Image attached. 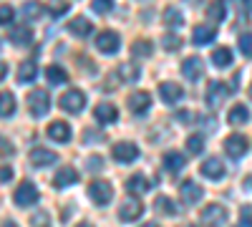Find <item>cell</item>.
Here are the masks:
<instances>
[{
	"instance_id": "obj_36",
	"label": "cell",
	"mask_w": 252,
	"mask_h": 227,
	"mask_svg": "<svg viewBox=\"0 0 252 227\" xmlns=\"http://www.w3.org/2000/svg\"><path fill=\"white\" fill-rule=\"evenodd\" d=\"M161 46H164L166 51H177V48L182 46V38L174 35V33H166V35L161 38Z\"/></svg>"
},
{
	"instance_id": "obj_7",
	"label": "cell",
	"mask_w": 252,
	"mask_h": 227,
	"mask_svg": "<svg viewBox=\"0 0 252 227\" xmlns=\"http://www.w3.org/2000/svg\"><path fill=\"white\" fill-rule=\"evenodd\" d=\"M227 96H229V89L222 84V81H212V84H209V89H207V104L212 106V109H217V106L224 104Z\"/></svg>"
},
{
	"instance_id": "obj_3",
	"label": "cell",
	"mask_w": 252,
	"mask_h": 227,
	"mask_svg": "<svg viewBox=\"0 0 252 227\" xmlns=\"http://www.w3.org/2000/svg\"><path fill=\"white\" fill-rule=\"evenodd\" d=\"M202 222L207 227H222L227 222V210L222 207V204H207V207L202 210Z\"/></svg>"
},
{
	"instance_id": "obj_22",
	"label": "cell",
	"mask_w": 252,
	"mask_h": 227,
	"mask_svg": "<svg viewBox=\"0 0 252 227\" xmlns=\"http://www.w3.org/2000/svg\"><path fill=\"white\" fill-rule=\"evenodd\" d=\"M116 76L124 81V84H136L139 76H141V71H139L136 64H121L119 71H116Z\"/></svg>"
},
{
	"instance_id": "obj_12",
	"label": "cell",
	"mask_w": 252,
	"mask_h": 227,
	"mask_svg": "<svg viewBox=\"0 0 252 227\" xmlns=\"http://www.w3.org/2000/svg\"><path fill=\"white\" fill-rule=\"evenodd\" d=\"M159 96L164 98V104H177V101L184 98V91L179 84H172V81H166V84H159Z\"/></svg>"
},
{
	"instance_id": "obj_44",
	"label": "cell",
	"mask_w": 252,
	"mask_h": 227,
	"mask_svg": "<svg viewBox=\"0 0 252 227\" xmlns=\"http://www.w3.org/2000/svg\"><path fill=\"white\" fill-rule=\"evenodd\" d=\"M103 167V157H89V169L91 172H98Z\"/></svg>"
},
{
	"instance_id": "obj_48",
	"label": "cell",
	"mask_w": 252,
	"mask_h": 227,
	"mask_svg": "<svg viewBox=\"0 0 252 227\" xmlns=\"http://www.w3.org/2000/svg\"><path fill=\"white\" fill-rule=\"evenodd\" d=\"M141 227H159V225H154V222H149V225H141Z\"/></svg>"
},
{
	"instance_id": "obj_25",
	"label": "cell",
	"mask_w": 252,
	"mask_h": 227,
	"mask_svg": "<svg viewBox=\"0 0 252 227\" xmlns=\"http://www.w3.org/2000/svg\"><path fill=\"white\" fill-rule=\"evenodd\" d=\"M68 31L78 38H86L91 33V20L89 18H73L71 23H68Z\"/></svg>"
},
{
	"instance_id": "obj_51",
	"label": "cell",
	"mask_w": 252,
	"mask_h": 227,
	"mask_svg": "<svg viewBox=\"0 0 252 227\" xmlns=\"http://www.w3.org/2000/svg\"><path fill=\"white\" fill-rule=\"evenodd\" d=\"M250 98H252V84H250Z\"/></svg>"
},
{
	"instance_id": "obj_43",
	"label": "cell",
	"mask_w": 252,
	"mask_h": 227,
	"mask_svg": "<svg viewBox=\"0 0 252 227\" xmlns=\"http://www.w3.org/2000/svg\"><path fill=\"white\" fill-rule=\"evenodd\" d=\"M15 152V147L8 141V139H0V157H10Z\"/></svg>"
},
{
	"instance_id": "obj_23",
	"label": "cell",
	"mask_w": 252,
	"mask_h": 227,
	"mask_svg": "<svg viewBox=\"0 0 252 227\" xmlns=\"http://www.w3.org/2000/svg\"><path fill=\"white\" fill-rule=\"evenodd\" d=\"M94 116H96V121H101V124H114L116 116H119V111H116L114 104H98L96 111H94Z\"/></svg>"
},
{
	"instance_id": "obj_13",
	"label": "cell",
	"mask_w": 252,
	"mask_h": 227,
	"mask_svg": "<svg viewBox=\"0 0 252 227\" xmlns=\"http://www.w3.org/2000/svg\"><path fill=\"white\" fill-rule=\"evenodd\" d=\"M199 172H202L204 177H209V179H222V177H224V164H222L217 157H209L207 162L199 164Z\"/></svg>"
},
{
	"instance_id": "obj_52",
	"label": "cell",
	"mask_w": 252,
	"mask_h": 227,
	"mask_svg": "<svg viewBox=\"0 0 252 227\" xmlns=\"http://www.w3.org/2000/svg\"><path fill=\"white\" fill-rule=\"evenodd\" d=\"M184 227H197V225H184Z\"/></svg>"
},
{
	"instance_id": "obj_4",
	"label": "cell",
	"mask_w": 252,
	"mask_h": 227,
	"mask_svg": "<svg viewBox=\"0 0 252 227\" xmlns=\"http://www.w3.org/2000/svg\"><path fill=\"white\" fill-rule=\"evenodd\" d=\"M89 197H91L96 204H109L111 197H114V190H111V184H109V182L96 179V182L89 184Z\"/></svg>"
},
{
	"instance_id": "obj_33",
	"label": "cell",
	"mask_w": 252,
	"mask_h": 227,
	"mask_svg": "<svg viewBox=\"0 0 252 227\" xmlns=\"http://www.w3.org/2000/svg\"><path fill=\"white\" fill-rule=\"evenodd\" d=\"M154 204H157V210H159V212H164V215H177V207H174V202H172L169 197L159 195Z\"/></svg>"
},
{
	"instance_id": "obj_15",
	"label": "cell",
	"mask_w": 252,
	"mask_h": 227,
	"mask_svg": "<svg viewBox=\"0 0 252 227\" xmlns=\"http://www.w3.org/2000/svg\"><path fill=\"white\" fill-rule=\"evenodd\" d=\"M58 162V154L56 152H51V149H33L31 152V164L33 167H51V164H56Z\"/></svg>"
},
{
	"instance_id": "obj_35",
	"label": "cell",
	"mask_w": 252,
	"mask_h": 227,
	"mask_svg": "<svg viewBox=\"0 0 252 227\" xmlns=\"http://www.w3.org/2000/svg\"><path fill=\"white\" fill-rule=\"evenodd\" d=\"M152 43H149V40H136V43L131 46V53L134 56H144V58H149L152 56Z\"/></svg>"
},
{
	"instance_id": "obj_28",
	"label": "cell",
	"mask_w": 252,
	"mask_h": 227,
	"mask_svg": "<svg viewBox=\"0 0 252 227\" xmlns=\"http://www.w3.org/2000/svg\"><path fill=\"white\" fill-rule=\"evenodd\" d=\"M46 78H48V84L61 86V84H66V81H68V73L63 71L61 66H48L46 68Z\"/></svg>"
},
{
	"instance_id": "obj_19",
	"label": "cell",
	"mask_w": 252,
	"mask_h": 227,
	"mask_svg": "<svg viewBox=\"0 0 252 227\" xmlns=\"http://www.w3.org/2000/svg\"><path fill=\"white\" fill-rule=\"evenodd\" d=\"M48 136L53 141H68L71 139V127L66 121H53V124H48Z\"/></svg>"
},
{
	"instance_id": "obj_8",
	"label": "cell",
	"mask_w": 252,
	"mask_h": 227,
	"mask_svg": "<svg viewBox=\"0 0 252 227\" xmlns=\"http://www.w3.org/2000/svg\"><path fill=\"white\" fill-rule=\"evenodd\" d=\"M119 35L114 33V31H103V33H98L96 35V48L101 51V53H116L119 51Z\"/></svg>"
},
{
	"instance_id": "obj_47",
	"label": "cell",
	"mask_w": 252,
	"mask_h": 227,
	"mask_svg": "<svg viewBox=\"0 0 252 227\" xmlns=\"http://www.w3.org/2000/svg\"><path fill=\"white\" fill-rule=\"evenodd\" d=\"M235 227H252V220H240V225H235Z\"/></svg>"
},
{
	"instance_id": "obj_42",
	"label": "cell",
	"mask_w": 252,
	"mask_h": 227,
	"mask_svg": "<svg viewBox=\"0 0 252 227\" xmlns=\"http://www.w3.org/2000/svg\"><path fill=\"white\" fill-rule=\"evenodd\" d=\"M111 8H114L111 0H96V3H94V10H96V13H109Z\"/></svg>"
},
{
	"instance_id": "obj_6",
	"label": "cell",
	"mask_w": 252,
	"mask_h": 227,
	"mask_svg": "<svg viewBox=\"0 0 252 227\" xmlns=\"http://www.w3.org/2000/svg\"><path fill=\"white\" fill-rule=\"evenodd\" d=\"M247 149H250V144H247V139L242 134H232V136L224 139V152L232 159H240L242 154H247Z\"/></svg>"
},
{
	"instance_id": "obj_16",
	"label": "cell",
	"mask_w": 252,
	"mask_h": 227,
	"mask_svg": "<svg viewBox=\"0 0 252 227\" xmlns=\"http://www.w3.org/2000/svg\"><path fill=\"white\" fill-rule=\"evenodd\" d=\"M149 106H152V96L146 94V91H134V94L129 96V109H131L134 114L149 111Z\"/></svg>"
},
{
	"instance_id": "obj_50",
	"label": "cell",
	"mask_w": 252,
	"mask_h": 227,
	"mask_svg": "<svg viewBox=\"0 0 252 227\" xmlns=\"http://www.w3.org/2000/svg\"><path fill=\"white\" fill-rule=\"evenodd\" d=\"M78 227H91V225H86V222H83V225H78Z\"/></svg>"
},
{
	"instance_id": "obj_9",
	"label": "cell",
	"mask_w": 252,
	"mask_h": 227,
	"mask_svg": "<svg viewBox=\"0 0 252 227\" xmlns=\"http://www.w3.org/2000/svg\"><path fill=\"white\" fill-rule=\"evenodd\" d=\"M139 157V149H136V144L131 141H121V144H114V159L121 162V164H129Z\"/></svg>"
},
{
	"instance_id": "obj_18",
	"label": "cell",
	"mask_w": 252,
	"mask_h": 227,
	"mask_svg": "<svg viewBox=\"0 0 252 227\" xmlns=\"http://www.w3.org/2000/svg\"><path fill=\"white\" fill-rule=\"evenodd\" d=\"M8 38L13 40L15 46H31L33 43V31L28 26H13L10 33H8Z\"/></svg>"
},
{
	"instance_id": "obj_26",
	"label": "cell",
	"mask_w": 252,
	"mask_h": 227,
	"mask_svg": "<svg viewBox=\"0 0 252 227\" xmlns=\"http://www.w3.org/2000/svg\"><path fill=\"white\" fill-rule=\"evenodd\" d=\"M35 73H38V66L33 61H23V64L18 66V81H23V84H31L35 78Z\"/></svg>"
},
{
	"instance_id": "obj_45",
	"label": "cell",
	"mask_w": 252,
	"mask_h": 227,
	"mask_svg": "<svg viewBox=\"0 0 252 227\" xmlns=\"http://www.w3.org/2000/svg\"><path fill=\"white\" fill-rule=\"evenodd\" d=\"M10 177H13V169L8 164H0V182H10Z\"/></svg>"
},
{
	"instance_id": "obj_24",
	"label": "cell",
	"mask_w": 252,
	"mask_h": 227,
	"mask_svg": "<svg viewBox=\"0 0 252 227\" xmlns=\"http://www.w3.org/2000/svg\"><path fill=\"white\" fill-rule=\"evenodd\" d=\"M152 184L146 182L141 174H131L129 179H126V190H129L131 195H144V192H149Z\"/></svg>"
},
{
	"instance_id": "obj_39",
	"label": "cell",
	"mask_w": 252,
	"mask_h": 227,
	"mask_svg": "<svg viewBox=\"0 0 252 227\" xmlns=\"http://www.w3.org/2000/svg\"><path fill=\"white\" fill-rule=\"evenodd\" d=\"M48 222H51V220H48V212H35V215L31 217V225H33V227H51Z\"/></svg>"
},
{
	"instance_id": "obj_27",
	"label": "cell",
	"mask_w": 252,
	"mask_h": 227,
	"mask_svg": "<svg viewBox=\"0 0 252 227\" xmlns=\"http://www.w3.org/2000/svg\"><path fill=\"white\" fill-rule=\"evenodd\" d=\"M212 64L217 66V68H227L229 64H232V51H229V48H215L212 51Z\"/></svg>"
},
{
	"instance_id": "obj_41",
	"label": "cell",
	"mask_w": 252,
	"mask_h": 227,
	"mask_svg": "<svg viewBox=\"0 0 252 227\" xmlns=\"http://www.w3.org/2000/svg\"><path fill=\"white\" fill-rule=\"evenodd\" d=\"M68 8H71L68 3H53V5H48L46 10H48L53 18H58V15H63V13H68Z\"/></svg>"
},
{
	"instance_id": "obj_31",
	"label": "cell",
	"mask_w": 252,
	"mask_h": 227,
	"mask_svg": "<svg viewBox=\"0 0 252 227\" xmlns=\"http://www.w3.org/2000/svg\"><path fill=\"white\" fill-rule=\"evenodd\" d=\"M224 15H227L224 3H209V5H207V18L212 20V23H222Z\"/></svg>"
},
{
	"instance_id": "obj_21",
	"label": "cell",
	"mask_w": 252,
	"mask_h": 227,
	"mask_svg": "<svg viewBox=\"0 0 252 227\" xmlns=\"http://www.w3.org/2000/svg\"><path fill=\"white\" fill-rule=\"evenodd\" d=\"M53 182H56V187H71V184L78 182V172L73 167H61Z\"/></svg>"
},
{
	"instance_id": "obj_40",
	"label": "cell",
	"mask_w": 252,
	"mask_h": 227,
	"mask_svg": "<svg viewBox=\"0 0 252 227\" xmlns=\"http://www.w3.org/2000/svg\"><path fill=\"white\" fill-rule=\"evenodd\" d=\"M13 15H15V10L10 5H0V26H8L13 20Z\"/></svg>"
},
{
	"instance_id": "obj_10",
	"label": "cell",
	"mask_w": 252,
	"mask_h": 227,
	"mask_svg": "<svg viewBox=\"0 0 252 227\" xmlns=\"http://www.w3.org/2000/svg\"><path fill=\"white\" fill-rule=\"evenodd\" d=\"M179 195H182V202H184V204H197V202L202 199V187H199L197 182L187 179V182L179 184Z\"/></svg>"
},
{
	"instance_id": "obj_46",
	"label": "cell",
	"mask_w": 252,
	"mask_h": 227,
	"mask_svg": "<svg viewBox=\"0 0 252 227\" xmlns=\"http://www.w3.org/2000/svg\"><path fill=\"white\" fill-rule=\"evenodd\" d=\"M5 76H8V66L3 64V61H0V81H3Z\"/></svg>"
},
{
	"instance_id": "obj_17",
	"label": "cell",
	"mask_w": 252,
	"mask_h": 227,
	"mask_svg": "<svg viewBox=\"0 0 252 227\" xmlns=\"http://www.w3.org/2000/svg\"><path fill=\"white\" fill-rule=\"evenodd\" d=\"M217 35V28L215 26H197L192 31V43L194 46H207V43H212Z\"/></svg>"
},
{
	"instance_id": "obj_20",
	"label": "cell",
	"mask_w": 252,
	"mask_h": 227,
	"mask_svg": "<svg viewBox=\"0 0 252 227\" xmlns=\"http://www.w3.org/2000/svg\"><path fill=\"white\" fill-rule=\"evenodd\" d=\"M184 167H187V162H184V157H182L179 152H166V154H164V169H166V172L177 174V172H182Z\"/></svg>"
},
{
	"instance_id": "obj_5",
	"label": "cell",
	"mask_w": 252,
	"mask_h": 227,
	"mask_svg": "<svg viewBox=\"0 0 252 227\" xmlns=\"http://www.w3.org/2000/svg\"><path fill=\"white\" fill-rule=\"evenodd\" d=\"M13 199L18 202V207H31V204H35V202H38V190H35V184L23 182V184H20V187L15 190Z\"/></svg>"
},
{
	"instance_id": "obj_30",
	"label": "cell",
	"mask_w": 252,
	"mask_h": 227,
	"mask_svg": "<svg viewBox=\"0 0 252 227\" xmlns=\"http://www.w3.org/2000/svg\"><path fill=\"white\" fill-rule=\"evenodd\" d=\"M164 23L169 26V28L182 26V23H184V15H182V10H179V8H174V5H169V8L164 10Z\"/></svg>"
},
{
	"instance_id": "obj_11",
	"label": "cell",
	"mask_w": 252,
	"mask_h": 227,
	"mask_svg": "<svg viewBox=\"0 0 252 227\" xmlns=\"http://www.w3.org/2000/svg\"><path fill=\"white\" fill-rule=\"evenodd\" d=\"M141 212H144V204H141L139 199L129 197V199H124V202H121V210H119V217H121L124 222H131V220L141 217Z\"/></svg>"
},
{
	"instance_id": "obj_29",
	"label": "cell",
	"mask_w": 252,
	"mask_h": 227,
	"mask_svg": "<svg viewBox=\"0 0 252 227\" xmlns=\"http://www.w3.org/2000/svg\"><path fill=\"white\" fill-rule=\"evenodd\" d=\"M15 111V96L10 91H0V116H10Z\"/></svg>"
},
{
	"instance_id": "obj_38",
	"label": "cell",
	"mask_w": 252,
	"mask_h": 227,
	"mask_svg": "<svg viewBox=\"0 0 252 227\" xmlns=\"http://www.w3.org/2000/svg\"><path fill=\"white\" fill-rule=\"evenodd\" d=\"M40 13H43V8H40L38 3H28V5L20 8V15H23V18H38Z\"/></svg>"
},
{
	"instance_id": "obj_32",
	"label": "cell",
	"mask_w": 252,
	"mask_h": 227,
	"mask_svg": "<svg viewBox=\"0 0 252 227\" xmlns=\"http://www.w3.org/2000/svg\"><path fill=\"white\" fill-rule=\"evenodd\" d=\"M250 119V111H247V106H235L232 111H229V116H227V121L232 124V127H240V124H245Z\"/></svg>"
},
{
	"instance_id": "obj_37",
	"label": "cell",
	"mask_w": 252,
	"mask_h": 227,
	"mask_svg": "<svg viewBox=\"0 0 252 227\" xmlns=\"http://www.w3.org/2000/svg\"><path fill=\"white\" fill-rule=\"evenodd\" d=\"M240 51H242V56L252 58V33H242L240 35Z\"/></svg>"
},
{
	"instance_id": "obj_49",
	"label": "cell",
	"mask_w": 252,
	"mask_h": 227,
	"mask_svg": "<svg viewBox=\"0 0 252 227\" xmlns=\"http://www.w3.org/2000/svg\"><path fill=\"white\" fill-rule=\"evenodd\" d=\"M3 227H18V225H13V222H5V225H3Z\"/></svg>"
},
{
	"instance_id": "obj_14",
	"label": "cell",
	"mask_w": 252,
	"mask_h": 227,
	"mask_svg": "<svg viewBox=\"0 0 252 227\" xmlns=\"http://www.w3.org/2000/svg\"><path fill=\"white\" fill-rule=\"evenodd\" d=\"M182 73L189 78V81H199L202 73H204V66H202V58L197 56H189L184 64H182Z\"/></svg>"
},
{
	"instance_id": "obj_34",
	"label": "cell",
	"mask_w": 252,
	"mask_h": 227,
	"mask_svg": "<svg viewBox=\"0 0 252 227\" xmlns=\"http://www.w3.org/2000/svg\"><path fill=\"white\" fill-rule=\"evenodd\" d=\"M204 149V139H202V134H192L187 139V152L189 154H199Z\"/></svg>"
},
{
	"instance_id": "obj_1",
	"label": "cell",
	"mask_w": 252,
	"mask_h": 227,
	"mask_svg": "<svg viewBox=\"0 0 252 227\" xmlns=\"http://www.w3.org/2000/svg\"><path fill=\"white\" fill-rule=\"evenodd\" d=\"M28 109H31L33 116H46L48 109H51V98H48V94H46V91H40V89L31 91V94H28Z\"/></svg>"
},
{
	"instance_id": "obj_2",
	"label": "cell",
	"mask_w": 252,
	"mask_h": 227,
	"mask_svg": "<svg viewBox=\"0 0 252 227\" xmlns=\"http://www.w3.org/2000/svg\"><path fill=\"white\" fill-rule=\"evenodd\" d=\"M83 106H86V96H83L78 89H71L61 96V109H66L68 114H81Z\"/></svg>"
}]
</instances>
